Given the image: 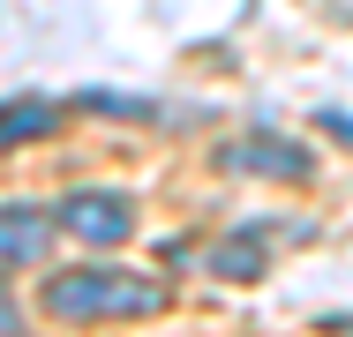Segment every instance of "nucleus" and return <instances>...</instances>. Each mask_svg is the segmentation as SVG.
I'll return each mask as SVG.
<instances>
[{
	"label": "nucleus",
	"mask_w": 353,
	"mask_h": 337,
	"mask_svg": "<svg viewBox=\"0 0 353 337\" xmlns=\"http://www.w3.org/2000/svg\"><path fill=\"white\" fill-rule=\"evenodd\" d=\"M53 232H61L53 210H38V202H0V263H38V255L53 248Z\"/></svg>",
	"instance_id": "obj_4"
},
{
	"label": "nucleus",
	"mask_w": 353,
	"mask_h": 337,
	"mask_svg": "<svg viewBox=\"0 0 353 337\" xmlns=\"http://www.w3.org/2000/svg\"><path fill=\"white\" fill-rule=\"evenodd\" d=\"M211 277H233V285L263 277V232H256V225H233V232L211 248Z\"/></svg>",
	"instance_id": "obj_6"
},
{
	"label": "nucleus",
	"mask_w": 353,
	"mask_h": 337,
	"mask_svg": "<svg viewBox=\"0 0 353 337\" xmlns=\"http://www.w3.org/2000/svg\"><path fill=\"white\" fill-rule=\"evenodd\" d=\"M53 217H61V232H75L83 248H121V240L136 232V202L121 195V188H68V195L53 202Z\"/></svg>",
	"instance_id": "obj_2"
},
{
	"label": "nucleus",
	"mask_w": 353,
	"mask_h": 337,
	"mask_svg": "<svg viewBox=\"0 0 353 337\" xmlns=\"http://www.w3.org/2000/svg\"><path fill=\"white\" fill-rule=\"evenodd\" d=\"M53 128H61V98H8V105H0V150L46 142Z\"/></svg>",
	"instance_id": "obj_5"
},
{
	"label": "nucleus",
	"mask_w": 353,
	"mask_h": 337,
	"mask_svg": "<svg viewBox=\"0 0 353 337\" xmlns=\"http://www.w3.org/2000/svg\"><path fill=\"white\" fill-rule=\"evenodd\" d=\"M165 307V277L150 270H121V263H83L46 277V315L53 323H136Z\"/></svg>",
	"instance_id": "obj_1"
},
{
	"label": "nucleus",
	"mask_w": 353,
	"mask_h": 337,
	"mask_svg": "<svg viewBox=\"0 0 353 337\" xmlns=\"http://www.w3.org/2000/svg\"><path fill=\"white\" fill-rule=\"evenodd\" d=\"M218 157H225L233 173H256V180H308V173H316V150H301V142H285V135H271V128L233 135Z\"/></svg>",
	"instance_id": "obj_3"
},
{
	"label": "nucleus",
	"mask_w": 353,
	"mask_h": 337,
	"mask_svg": "<svg viewBox=\"0 0 353 337\" xmlns=\"http://www.w3.org/2000/svg\"><path fill=\"white\" fill-rule=\"evenodd\" d=\"M75 105H83V113H113V120H143V113H150L143 98H121V90H83Z\"/></svg>",
	"instance_id": "obj_7"
},
{
	"label": "nucleus",
	"mask_w": 353,
	"mask_h": 337,
	"mask_svg": "<svg viewBox=\"0 0 353 337\" xmlns=\"http://www.w3.org/2000/svg\"><path fill=\"white\" fill-rule=\"evenodd\" d=\"M316 128L331 135V142H346V150H353V113H339V105H323V113H316Z\"/></svg>",
	"instance_id": "obj_8"
},
{
	"label": "nucleus",
	"mask_w": 353,
	"mask_h": 337,
	"mask_svg": "<svg viewBox=\"0 0 353 337\" xmlns=\"http://www.w3.org/2000/svg\"><path fill=\"white\" fill-rule=\"evenodd\" d=\"M0 337H23V307H15L8 285H0Z\"/></svg>",
	"instance_id": "obj_9"
}]
</instances>
